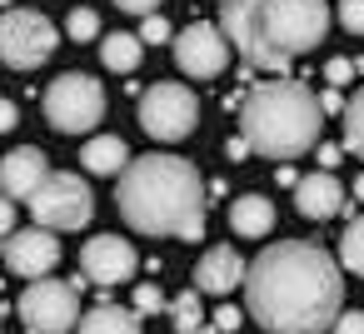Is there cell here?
I'll return each mask as SVG.
<instances>
[{"label":"cell","mask_w":364,"mask_h":334,"mask_svg":"<svg viewBox=\"0 0 364 334\" xmlns=\"http://www.w3.org/2000/svg\"><path fill=\"white\" fill-rule=\"evenodd\" d=\"M344 309L339 259L309 239H279L259 249L245 274V314L269 334H324Z\"/></svg>","instance_id":"obj_1"},{"label":"cell","mask_w":364,"mask_h":334,"mask_svg":"<svg viewBox=\"0 0 364 334\" xmlns=\"http://www.w3.org/2000/svg\"><path fill=\"white\" fill-rule=\"evenodd\" d=\"M120 215L140 235L205 239V180L180 155H140L120 175Z\"/></svg>","instance_id":"obj_2"},{"label":"cell","mask_w":364,"mask_h":334,"mask_svg":"<svg viewBox=\"0 0 364 334\" xmlns=\"http://www.w3.org/2000/svg\"><path fill=\"white\" fill-rule=\"evenodd\" d=\"M324 105L299 80H264L240 100V135L264 160H294L319 145Z\"/></svg>","instance_id":"obj_3"},{"label":"cell","mask_w":364,"mask_h":334,"mask_svg":"<svg viewBox=\"0 0 364 334\" xmlns=\"http://www.w3.org/2000/svg\"><path fill=\"white\" fill-rule=\"evenodd\" d=\"M259 21H264V41L294 60L304 50H314L329 31V6L324 0H264L259 6Z\"/></svg>","instance_id":"obj_4"},{"label":"cell","mask_w":364,"mask_h":334,"mask_svg":"<svg viewBox=\"0 0 364 334\" xmlns=\"http://www.w3.org/2000/svg\"><path fill=\"white\" fill-rule=\"evenodd\" d=\"M105 120V85L85 70H65L46 90V125L60 135H90Z\"/></svg>","instance_id":"obj_5"},{"label":"cell","mask_w":364,"mask_h":334,"mask_svg":"<svg viewBox=\"0 0 364 334\" xmlns=\"http://www.w3.org/2000/svg\"><path fill=\"white\" fill-rule=\"evenodd\" d=\"M85 284H90L85 274L75 284L70 279H31L21 304H16V314L26 319L31 334H75V324H80V289Z\"/></svg>","instance_id":"obj_6"},{"label":"cell","mask_w":364,"mask_h":334,"mask_svg":"<svg viewBox=\"0 0 364 334\" xmlns=\"http://www.w3.org/2000/svg\"><path fill=\"white\" fill-rule=\"evenodd\" d=\"M60 45V31L41 16V11H21L11 6L6 16H0V60H6L11 70H36L55 55Z\"/></svg>","instance_id":"obj_7"},{"label":"cell","mask_w":364,"mask_h":334,"mask_svg":"<svg viewBox=\"0 0 364 334\" xmlns=\"http://www.w3.org/2000/svg\"><path fill=\"white\" fill-rule=\"evenodd\" d=\"M195 120H200V100H195V90L180 85V80H160V85H150V90L140 95V130H145L150 140L175 145V140H185V135L195 130Z\"/></svg>","instance_id":"obj_8"},{"label":"cell","mask_w":364,"mask_h":334,"mask_svg":"<svg viewBox=\"0 0 364 334\" xmlns=\"http://www.w3.org/2000/svg\"><path fill=\"white\" fill-rule=\"evenodd\" d=\"M31 215L46 230H85L90 215H95V195H90V185L80 175L50 170V180L31 195Z\"/></svg>","instance_id":"obj_9"},{"label":"cell","mask_w":364,"mask_h":334,"mask_svg":"<svg viewBox=\"0 0 364 334\" xmlns=\"http://www.w3.org/2000/svg\"><path fill=\"white\" fill-rule=\"evenodd\" d=\"M259 6H264V0H220V31H225L230 50H240V55H245V65H250V70H274V75H279L289 60L264 41Z\"/></svg>","instance_id":"obj_10"},{"label":"cell","mask_w":364,"mask_h":334,"mask_svg":"<svg viewBox=\"0 0 364 334\" xmlns=\"http://www.w3.org/2000/svg\"><path fill=\"white\" fill-rule=\"evenodd\" d=\"M175 65H180V75H190V80H215V75L230 65V41H225V31H220V26H205V21L185 26V31L175 36Z\"/></svg>","instance_id":"obj_11"},{"label":"cell","mask_w":364,"mask_h":334,"mask_svg":"<svg viewBox=\"0 0 364 334\" xmlns=\"http://www.w3.org/2000/svg\"><path fill=\"white\" fill-rule=\"evenodd\" d=\"M0 259H6V269L21 274V279H46V274L60 264V239H55V230H46V225L11 230L6 239H0Z\"/></svg>","instance_id":"obj_12"},{"label":"cell","mask_w":364,"mask_h":334,"mask_svg":"<svg viewBox=\"0 0 364 334\" xmlns=\"http://www.w3.org/2000/svg\"><path fill=\"white\" fill-rule=\"evenodd\" d=\"M135 269H140V254H135V244L120 239V235H95V239H85V249H80V274H85L90 284H100V289L135 279Z\"/></svg>","instance_id":"obj_13"},{"label":"cell","mask_w":364,"mask_h":334,"mask_svg":"<svg viewBox=\"0 0 364 334\" xmlns=\"http://www.w3.org/2000/svg\"><path fill=\"white\" fill-rule=\"evenodd\" d=\"M46 180H50V160L36 145H21L0 160V195H11V200H31Z\"/></svg>","instance_id":"obj_14"},{"label":"cell","mask_w":364,"mask_h":334,"mask_svg":"<svg viewBox=\"0 0 364 334\" xmlns=\"http://www.w3.org/2000/svg\"><path fill=\"white\" fill-rule=\"evenodd\" d=\"M245 274H250V264L230 249V244H215V249H205L200 254V264H195V289L200 294H230V289H240L245 284Z\"/></svg>","instance_id":"obj_15"},{"label":"cell","mask_w":364,"mask_h":334,"mask_svg":"<svg viewBox=\"0 0 364 334\" xmlns=\"http://www.w3.org/2000/svg\"><path fill=\"white\" fill-rule=\"evenodd\" d=\"M294 210L304 220H334L339 210H349L344 200V185L334 180V170H319V175H304L294 185Z\"/></svg>","instance_id":"obj_16"},{"label":"cell","mask_w":364,"mask_h":334,"mask_svg":"<svg viewBox=\"0 0 364 334\" xmlns=\"http://www.w3.org/2000/svg\"><path fill=\"white\" fill-rule=\"evenodd\" d=\"M230 230H235L240 239H264V235L274 230V200H264V195H240V200L230 205Z\"/></svg>","instance_id":"obj_17"},{"label":"cell","mask_w":364,"mask_h":334,"mask_svg":"<svg viewBox=\"0 0 364 334\" xmlns=\"http://www.w3.org/2000/svg\"><path fill=\"white\" fill-rule=\"evenodd\" d=\"M80 165H85L90 175H125L130 145H125L120 135H90L85 150H80Z\"/></svg>","instance_id":"obj_18"},{"label":"cell","mask_w":364,"mask_h":334,"mask_svg":"<svg viewBox=\"0 0 364 334\" xmlns=\"http://www.w3.org/2000/svg\"><path fill=\"white\" fill-rule=\"evenodd\" d=\"M75 334H140V314L120 304H95L90 314H80Z\"/></svg>","instance_id":"obj_19"},{"label":"cell","mask_w":364,"mask_h":334,"mask_svg":"<svg viewBox=\"0 0 364 334\" xmlns=\"http://www.w3.org/2000/svg\"><path fill=\"white\" fill-rule=\"evenodd\" d=\"M140 55H145V41H140V36L115 31V36L100 41V60H105V70H115V75H130V70L140 65Z\"/></svg>","instance_id":"obj_20"},{"label":"cell","mask_w":364,"mask_h":334,"mask_svg":"<svg viewBox=\"0 0 364 334\" xmlns=\"http://www.w3.org/2000/svg\"><path fill=\"white\" fill-rule=\"evenodd\" d=\"M170 324L175 334H205V309H200V289H185L170 299Z\"/></svg>","instance_id":"obj_21"},{"label":"cell","mask_w":364,"mask_h":334,"mask_svg":"<svg viewBox=\"0 0 364 334\" xmlns=\"http://www.w3.org/2000/svg\"><path fill=\"white\" fill-rule=\"evenodd\" d=\"M339 264H344L349 274H359V279H364V215H359V220H349V230L339 235Z\"/></svg>","instance_id":"obj_22"},{"label":"cell","mask_w":364,"mask_h":334,"mask_svg":"<svg viewBox=\"0 0 364 334\" xmlns=\"http://www.w3.org/2000/svg\"><path fill=\"white\" fill-rule=\"evenodd\" d=\"M344 150L364 160V90H354V100L344 105Z\"/></svg>","instance_id":"obj_23"},{"label":"cell","mask_w":364,"mask_h":334,"mask_svg":"<svg viewBox=\"0 0 364 334\" xmlns=\"http://www.w3.org/2000/svg\"><path fill=\"white\" fill-rule=\"evenodd\" d=\"M65 36H70V41H100V16H95L90 6L70 11V16H65Z\"/></svg>","instance_id":"obj_24"},{"label":"cell","mask_w":364,"mask_h":334,"mask_svg":"<svg viewBox=\"0 0 364 334\" xmlns=\"http://www.w3.org/2000/svg\"><path fill=\"white\" fill-rule=\"evenodd\" d=\"M140 41H145V45H160V41H175V31H170V21L155 11V16L140 21Z\"/></svg>","instance_id":"obj_25"},{"label":"cell","mask_w":364,"mask_h":334,"mask_svg":"<svg viewBox=\"0 0 364 334\" xmlns=\"http://www.w3.org/2000/svg\"><path fill=\"white\" fill-rule=\"evenodd\" d=\"M339 26L349 36H364V0H339Z\"/></svg>","instance_id":"obj_26"},{"label":"cell","mask_w":364,"mask_h":334,"mask_svg":"<svg viewBox=\"0 0 364 334\" xmlns=\"http://www.w3.org/2000/svg\"><path fill=\"white\" fill-rule=\"evenodd\" d=\"M324 80H329L334 90H344V85L354 80V60H344V55H334V60L324 65Z\"/></svg>","instance_id":"obj_27"},{"label":"cell","mask_w":364,"mask_h":334,"mask_svg":"<svg viewBox=\"0 0 364 334\" xmlns=\"http://www.w3.org/2000/svg\"><path fill=\"white\" fill-rule=\"evenodd\" d=\"M160 309H165V294L155 284H140L135 289V314H160Z\"/></svg>","instance_id":"obj_28"},{"label":"cell","mask_w":364,"mask_h":334,"mask_svg":"<svg viewBox=\"0 0 364 334\" xmlns=\"http://www.w3.org/2000/svg\"><path fill=\"white\" fill-rule=\"evenodd\" d=\"M210 319H215V329H220V334H235V329L245 324V314H240L235 304H220V309H215Z\"/></svg>","instance_id":"obj_29"},{"label":"cell","mask_w":364,"mask_h":334,"mask_svg":"<svg viewBox=\"0 0 364 334\" xmlns=\"http://www.w3.org/2000/svg\"><path fill=\"white\" fill-rule=\"evenodd\" d=\"M329 334H364V309H339Z\"/></svg>","instance_id":"obj_30"},{"label":"cell","mask_w":364,"mask_h":334,"mask_svg":"<svg viewBox=\"0 0 364 334\" xmlns=\"http://www.w3.org/2000/svg\"><path fill=\"white\" fill-rule=\"evenodd\" d=\"M115 6H120L125 16H140V21H145V16H155V11H160V0H115Z\"/></svg>","instance_id":"obj_31"},{"label":"cell","mask_w":364,"mask_h":334,"mask_svg":"<svg viewBox=\"0 0 364 334\" xmlns=\"http://www.w3.org/2000/svg\"><path fill=\"white\" fill-rule=\"evenodd\" d=\"M11 230H16V200H11V195H0V239H6Z\"/></svg>","instance_id":"obj_32"},{"label":"cell","mask_w":364,"mask_h":334,"mask_svg":"<svg viewBox=\"0 0 364 334\" xmlns=\"http://www.w3.org/2000/svg\"><path fill=\"white\" fill-rule=\"evenodd\" d=\"M319 105H324V115H339V110H344V95H339V90L329 85V90L319 95Z\"/></svg>","instance_id":"obj_33"},{"label":"cell","mask_w":364,"mask_h":334,"mask_svg":"<svg viewBox=\"0 0 364 334\" xmlns=\"http://www.w3.org/2000/svg\"><path fill=\"white\" fill-rule=\"evenodd\" d=\"M16 120H21V110H16L11 100H0V135H6V130H16Z\"/></svg>","instance_id":"obj_34"},{"label":"cell","mask_w":364,"mask_h":334,"mask_svg":"<svg viewBox=\"0 0 364 334\" xmlns=\"http://www.w3.org/2000/svg\"><path fill=\"white\" fill-rule=\"evenodd\" d=\"M339 160H344V150H339V145H319V165H324V170H334Z\"/></svg>","instance_id":"obj_35"},{"label":"cell","mask_w":364,"mask_h":334,"mask_svg":"<svg viewBox=\"0 0 364 334\" xmlns=\"http://www.w3.org/2000/svg\"><path fill=\"white\" fill-rule=\"evenodd\" d=\"M245 155H250V145H245V135H240V140H230V160H245Z\"/></svg>","instance_id":"obj_36"},{"label":"cell","mask_w":364,"mask_h":334,"mask_svg":"<svg viewBox=\"0 0 364 334\" xmlns=\"http://www.w3.org/2000/svg\"><path fill=\"white\" fill-rule=\"evenodd\" d=\"M354 200H364V175H359V180H354Z\"/></svg>","instance_id":"obj_37"},{"label":"cell","mask_w":364,"mask_h":334,"mask_svg":"<svg viewBox=\"0 0 364 334\" xmlns=\"http://www.w3.org/2000/svg\"><path fill=\"white\" fill-rule=\"evenodd\" d=\"M354 70H359V75H364V60H354Z\"/></svg>","instance_id":"obj_38"},{"label":"cell","mask_w":364,"mask_h":334,"mask_svg":"<svg viewBox=\"0 0 364 334\" xmlns=\"http://www.w3.org/2000/svg\"><path fill=\"white\" fill-rule=\"evenodd\" d=\"M0 6H11V0H0Z\"/></svg>","instance_id":"obj_39"}]
</instances>
